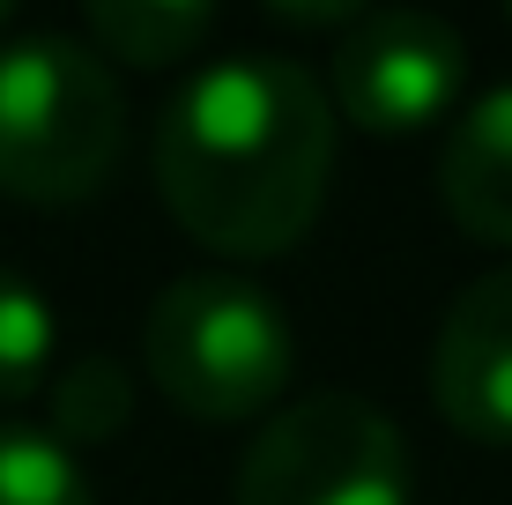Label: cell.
Wrapping results in <instances>:
<instances>
[{"mask_svg":"<svg viewBox=\"0 0 512 505\" xmlns=\"http://www.w3.org/2000/svg\"><path fill=\"white\" fill-rule=\"evenodd\" d=\"M334 104L282 52L208 60L156 119V194L193 246L275 260L320 223Z\"/></svg>","mask_w":512,"mask_h":505,"instance_id":"1","label":"cell"},{"mask_svg":"<svg viewBox=\"0 0 512 505\" xmlns=\"http://www.w3.org/2000/svg\"><path fill=\"white\" fill-rule=\"evenodd\" d=\"M127 156V97L90 38H8L0 45V194L67 208L112 186Z\"/></svg>","mask_w":512,"mask_h":505,"instance_id":"2","label":"cell"},{"mask_svg":"<svg viewBox=\"0 0 512 505\" xmlns=\"http://www.w3.org/2000/svg\"><path fill=\"white\" fill-rule=\"evenodd\" d=\"M141 357L171 409H186L193 424H238L290 387L297 335L245 275H179L141 320Z\"/></svg>","mask_w":512,"mask_h":505,"instance_id":"3","label":"cell"},{"mask_svg":"<svg viewBox=\"0 0 512 505\" xmlns=\"http://www.w3.org/2000/svg\"><path fill=\"white\" fill-rule=\"evenodd\" d=\"M238 505H409V439L364 394H305L245 446Z\"/></svg>","mask_w":512,"mask_h":505,"instance_id":"4","label":"cell"},{"mask_svg":"<svg viewBox=\"0 0 512 505\" xmlns=\"http://www.w3.org/2000/svg\"><path fill=\"white\" fill-rule=\"evenodd\" d=\"M468 38L431 8H364L334 45V112L364 134H416L453 112Z\"/></svg>","mask_w":512,"mask_h":505,"instance_id":"5","label":"cell"},{"mask_svg":"<svg viewBox=\"0 0 512 505\" xmlns=\"http://www.w3.org/2000/svg\"><path fill=\"white\" fill-rule=\"evenodd\" d=\"M431 394L453 431L512 446V268L475 275L446 305L431 342Z\"/></svg>","mask_w":512,"mask_h":505,"instance_id":"6","label":"cell"},{"mask_svg":"<svg viewBox=\"0 0 512 505\" xmlns=\"http://www.w3.org/2000/svg\"><path fill=\"white\" fill-rule=\"evenodd\" d=\"M438 201L483 246H512V82L475 97L438 156Z\"/></svg>","mask_w":512,"mask_h":505,"instance_id":"7","label":"cell"},{"mask_svg":"<svg viewBox=\"0 0 512 505\" xmlns=\"http://www.w3.org/2000/svg\"><path fill=\"white\" fill-rule=\"evenodd\" d=\"M216 15L193 8V0H97L90 8V52L127 67H179L208 45Z\"/></svg>","mask_w":512,"mask_h":505,"instance_id":"8","label":"cell"},{"mask_svg":"<svg viewBox=\"0 0 512 505\" xmlns=\"http://www.w3.org/2000/svg\"><path fill=\"white\" fill-rule=\"evenodd\" d=\"M134 416V387L112 357H75L60 379H52V439L75 454V446L119 439Z\"/></svg>","mask_w":512,"mask_h":505,"instance_id":"9","label":"cell"},{"mask_svg":"<svg viewBox=\"0 0 512 505\" xmlns=\"http://www.w3.org/2000/svg\"><path fill=\"white\" fill-rule=\"evenodd\" d=\"M0 505H97L82 461L38 424H0Z\"/></svg>","mask_w":512,"mask_h":505,"instance_id":"10","label":"cell"},{"mask_svg":"<svg viewBox=\"0 0 512 505\" xmlns=\"http://www.w3.org/2000/svg\"><path fill=\"white\" fill-rule=\"evenodd\" d=\"M52 350H60V327L38 283H23L15 268H0V402H23L45 387Z\"/></svg>","mask_w":512,"mask_h":505,"instance_id":"11","label":"cell"},{"mask_svg":"<svg viewBox=\"0 0 512 505\" xmlns=\"http://www.w3.org/2000/svg\"><path fill=\"white\" fill-rule=\"evenodd\" d=\"M275 23H297V30H349V23H357V0H327V8H290V0H275Z\"/></svg>","mask_w":512,"mask_h":505,"instance_id":"12","label":"cell"},{"mask_svg":"<svg viewBox=\"0 0 512 505\" xmlns=\"http://www.w3.org/2000/svg\"><path fill=\"white\" fill-rule=\"evenodd\" d=\"M0 23H8V8H0Z\"/></svg>","mask_w":512,"mask_h":505,"instance_id":"13","label":"cell"}]
</instances>
